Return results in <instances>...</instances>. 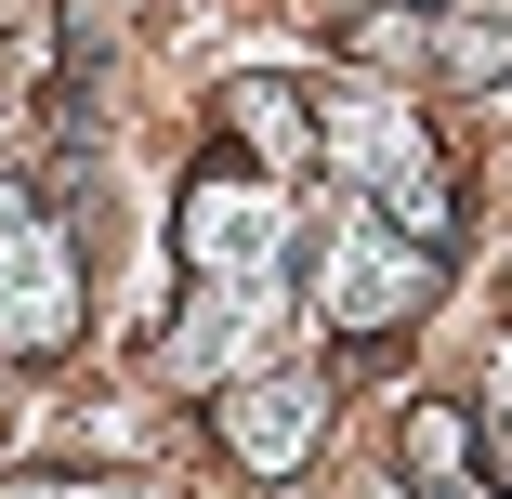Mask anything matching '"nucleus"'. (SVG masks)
<instances>
[{
    "mask_svg": "<svg viewBox=\"0 0 512 499\" xmlns=\"http://www.w3.org/2000/svg\"><path fill=\"white\" fill-rule=\"evenodd\" d=\"M79 329V263H66V237L27 211V197H0V342H66Z\"/></svg>",
    "mask_w": 512,
    "mask_h": 499,
    "instance_id": "f03ea898",
    "label": "nucleus"
},
{
    "mask_svg": "<svg viewBox=\"0 0 512 499\" xmlns=\"http://www.w3.org/2000/svg\"><path fill=\"white\" fill-rule=\"evenodd\" d=\"M316 421H329V368H302V355L211 394V434H224L250 473H302V460H316Z\"/></svg>",
    "mask_w": 512,
    "mask_h": 499,
    "instance_id": "f257e3e1",
    "label": "nucleus"
},
{
    "mask_svg": "<svg viewBox=\"0 0 512 499\" xmlns=\"http://www.w3.org/2000/svg\"><path fill=\"white\" fill-rule=\"evenodd\" d=\"M407 486H421V499H499L486 460H473V434H460V408H421V421H407Z\"/></svg>",
    "mask_w": 512,
    "mask_h": 499,
    "instance_id": "7ed1b4c3",
    "label": "nucleus"
},
{
    "mask_svg": "<svg viewBox=\"0 0 512 499\" xmlns=\"http://www.w3.org/2000/svg\"><path fill=\"white\" fill-rule=\"evenodd\" d=\"M0 499H158V486H106V473H14Z\"/></svg>",
    "mask_w": 512,
    "mask_h": 499,
    "instance_id": "20e7f679",
    "label": "nucleus"
}]
</instances>
